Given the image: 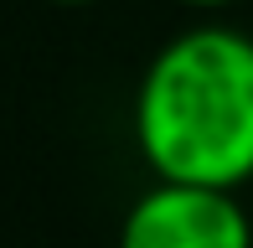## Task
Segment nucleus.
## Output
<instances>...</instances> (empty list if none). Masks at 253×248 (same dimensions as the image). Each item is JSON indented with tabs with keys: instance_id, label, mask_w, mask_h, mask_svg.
Here are the masks:
<instances>
[{
	"instance_id": "obj_1",
	"label": "nucleus",
	"mask_w": 253,
	"mask_h": 248,
	"mask_svg": "<svg viewBox=\"0 0 253 248\" xmlns=\"http://www.w3.org/2000/svg\"><path fill=\"white\" fill-rule=\"evenodd\" d=\"M134 145L160 181H253V37L222 21L170 37L134 88Z\"/></svg>"
},
{
	"instance_id": "obj_2",
	"label": "nucleus",
	"mask_w": 253,
	"mask_h": 248,
	"mask_svg": "<svg viewBox=\"0 0 253 248\" xmlns=\"http://www.w3.org/2000/svg\"><path fill=\"white\" fill-rule=\"evenodd\" d=\"M119 248H253V222L227 186L155 176V186L124 212Z\"/></svg>"
},
{
	"instance_id": "obj_3",
	"label": "nucleus",
	"mask_w": 253,
	"mask_h": 248,
	"mask_svg": "<svg viewBox=\"0 0 253 248\" xmlns=\"http://www.w3.org/2000/svg\"><path fill=\"white\" fill-rule=\"evenodd\" d=\"M176 5H197V10H222V5H238V0H176Z\"/></svg>"
},
{
	"instance_id": "obj_4",
	"label": "nucleus",
	"mask_w": 253,
	"mask_h": 248,
	"mask_svg": "<svg viewBox=\"0 0 253 248\" xmlns=\"http://www.w3.org/2000/svg\"><path fill=\"white\" fill-rule=\"evenodd\" d=\"M57 5H88V0H57Z\"/></svg>"
}]
</instances>
